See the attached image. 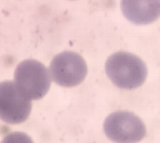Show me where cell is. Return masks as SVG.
<instances>
[{"mask_svg":"<svg viewBox=\"0 0 160 143\" xmlns=\"http://www.w3.org/2000/svg\"><path fill=\"white\" fill-rule=\"evenodd\" d=\"M32 103L14 84L0 83V119L8 124H21L28 118Z\"/></svg>","mask_w":160,"mask_h":143,"instance_id":"5","label":"cell"},{"mask_svg":"<svg viewBox=\"0 0 160 143\" xmlns=\"http://www.w3.org/2000/svg\"><path fill=\"white\" fill-rule=\"evenodd\" d=\"M120 8L127 20L138 25L150 24L159 16V0H121Z\"/></svg>","mask_w":160,"mask_h":143,"instance_id":"6","label":"cell"},{"mask_svg":"<svg viewBox=\"0 0 160 143\" xmlns=\"http://www.w3.org/2000/svg\"><path fill=\"white\" fill-rule=\"evenodd\" d=\"M105 69L108 78L121 89H135L145 83L147 66L138 55L118 51L107 59Z\"/></svg>","mask_w":160,"mask_h":143,"instance_id":"1","label":"cell"},{"mask_svg":"<svg viewBox=\"0 0 160 143\" xmlns=\"http://www.w3.org/2000/svg\"><path fill=\"white\" fill-rule=\"evenodd\" d=\"M51 79L62 87L78 86L88 74L84 59L74 51H64L53 58L50 64Z\"/></svg>","mask_w":160,"mask_h":143,"instance_id":"4","label":"cell"},{"mask_svg":"<svg viewBox=\"0 0 160 143\" xmlns=\"http://www.w3.org/2000/svg\"><path fill=\"white\" fill-rule=\"evenodd\" d=\"M51 76L41 62L27 59L16 66L14 84L28 100L42 99L51 87Z\"/></svg>","mask_w":160,"mask_h":143,"instance_id":"2","label":"cell"},{"mask_svg":"<svg viewBox=\"0 0 160 143\" xmlns=\"http://www.w3.org/2000/svg\"><path fill=\"white\" fill-rule=\"evenodd\" d=\"M1 143H34V141L24 132H11L2 139Z\"/></svg>","mask_w":160,"mask_h":143,"instance_id":"7","label":"cell"},{"mask_svg":"<svg viewBox=\"0 0 160 143\" xmlns=\"http://www.w3.org/2000/svg\"><path fill=\"white\" fill-rule=\"evenodd\" d=\"M105 135L115 143H138L146 135L143 120L132 112L117 111L104 121Z\"/></svg>","mask_w":160,"mask_h":143,"instance_id":"3","label":"cell"}]
</instances>
